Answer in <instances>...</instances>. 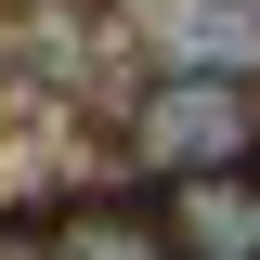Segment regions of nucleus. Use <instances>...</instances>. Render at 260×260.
Segmentation results:
<instances>
[{"instance_id":"f257e3e1","label":"nucleus","mask_w":260,"mask_h":260,"mask_svg":"<svg viewBox=\"0 0 260 260\" xmlns=\"http://www.w3.org/2000/svg\"><path fill=\"white\" fill-rule=\"evenodd\" d=\"M247 156H260V91L234 65H169L156 91L130 104V169H156V182H182V169H247Z\"/></svg>"},{"instance_id":"f03ea898","label":"nucleus","mask_w":260,"mask_h":260,"mask_svg":"<svg viewBox=\"0 0 260 260\" xmlns=\"http://www.w3.org/2000/svg\"><path fill=\"white\" fill-rule=\"evenodd\" d=\"M156 221H169L182 260H260V156L247 169H182Z\"/></svg>"},{"instance_id":"7ed1b4c3","label":"nucleus","mask_w":260,"mask_h":260,"mask_svg":"<svg viewBox=\"0 0 260 260\" xmlns=\"http://www.w3.org/2000/svg\"><path fill=\"white\" fill-rule=\"evenodd\" d=\"M156 52L169 65H260V0H156Z\"/></svg>"},{"instance_id":"20e7f679","label":"nucleus","mask_w":260,"mask_h":260,"mask_svg":"<svg viewBox=\"0 0 260 260\" xmlns=\"http://www.w3.org/2000/svg\"><path fill=\"white\" fill-rule=\"evenodd\" d=\"M52 260H182L169 221H130V208H52Z\"/></svg>"},{"instance_id":"39448f33","label":"nucleus","mask_w":260,"mask_h":260,"mask_svg":"<svg viewBox=\"0 0 260 260\" xmlns=\"http://www.w3.org/2000/svg\"><path fill=\"white\" fill-rule=\"evenodd\" d=\"M0 260H52V221H0Z\"/></svg>"}]
</instances>
